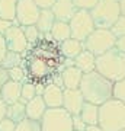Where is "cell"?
I'll return each mask as SVG.
<instances>
[{
  "mask_svg": "<svg viewBox=\"0 0 125 131\" xmlns=\"http://www.w3.org/2000/svg\"><path fill=\"white\" fill-rule=\"evenodd\" d=\"M50 9L52 10V13L55 16V20L67 22V24L77 12V7H76L73 0H55Z\"/></svg>",
  "mask_w": 125,
  "mask_h": 131,
  "instance_id": "7c38bea8",
  "label": "cell"
},
{
  "mask_svg": "<svg viewBox=\"0 0 125 131\" xmlns=\"http://www.w3.org/2000/svg\"><path fill=\"white\" fill-rule=\"evenodd\" d=\"M95 71L115 83L125 77V54L112 48L111 51L96 57Z\"/></svg>",
  "mask_w": 125,
  "mask_h": 131,
  "instance_id": "3957f363",
  "label": "cell"
},
{
  "mask_svg": "<svg viewBox=\"0 0 125 131\" xmlns=\"http://www.w3.org/2000/svg\"><path fill=\"white\" fill-rule=\"evenodd\" d=\"M15 131H42L41 130V122L29 119V118H25L23 121L16 124V130Z\"/></svg>",
  "mask_w": 125,
  "mask_h": 131,
  "instance_id": "484cf974",
  "label": "cell"
},
{
  "mask_svg": "<svg viewBox=\"0 0 125 131\" xmlns=\"http://www.w3.org/2000/svg\"><path fill=\"white\" fill-rule=\"evenodd\" d=\"M97 125L103 131L125 130V105L116 99H109L99 106Z\"/></svg>",
  "mask_w": 125,
  "mask_h": 131,
  "instance_id": "277c9868",
  "label": "cell"
},
{
  "mask_svg": "<svg viewBox=\"0 0 125 131\" xmlns=\"http://www.w3.org/2000/svg\"><path fill=\"white\" fill-rule=\"evenodd\" d=\"M84 105V98L79 89H64L63 95V108L73 117L80 115V111Z\"/></svg>",
  "mask_w": 125,
  "mask_h": 131,
  "instance_id": "8fae6325",
  "label": "cell"
},
{
  "mask_svg": "<svg viewBox=\"0 0 125 131\" xmlns=\"http://www.w3.org/2000/svg\"><path fill=\"white\" fill-rule=\"evenodd\" d=\"M42 131H73V122L64 108H48L41 121Z\"/></svg>",
  "mask_w": 125,
  "mask_h": 131,
  "instance_id": "52a82bcc",
  "label": "cell"
},
{
  "mask_svg": "<svg viewBox=\"0 0 125 131\" xmlns=\"http://www.w3.org/2000/svg\"><path fill=\"white\" fill-rule=\"evenodd\" d=\"M13 25V22H10V20H6V19L0 18V35H3V34L7 31V28L9 26H12Z\"/></svg>",
  "mask_w": 125,
  "mask_h": 131,
  "instance_id": "8d00e7d4",
  "label": "cell"
},
{
  "mask_svg": "<svg viewBox=\"0 0 125 131\" xmlns=\"http://www.w3.org/2000/svg\"><path fill=\"white\" fill-rule=\"evenodd\" d=\"M63 95L64 89L54 83L47 84L42 90V99L45 102L47 108H63Z\"/></svg>",
  "mask_w": 125,
  "mask_h": 131,
  "instance_id": "4fadbf2b",
  "label": "cell"
},
{
  "mask_svg": "<svg viewBox=\"0 0 125 131\" xmlns=\"http://www.w3.org/2000/svg\"><path fill=\"white\" fill-rule=\"evenodd\" d=\"M35 96H37V86L32 83H29V82H23L22 89H20V99L19 101L26 105V102H29Z\"/></svg>",
  "mask_w": 125,
  "mask_h": 131,
  "instance_id": "d4e9b609",
  "label": "cell"
},
{
  "mask_svg": "<svg viewBox=\"0 0 125 131\" xmlns=\"http://www.w3.org/2000/svg\"><path fill=\"white\" fill-rule=\"evenodd\" d=\"M3 38H5L6 47H7V51H13V52H19V54H23L28 48V41L23 35L22 26L13 24L12 26L7 28L5 34H3Z\"/></svg>",
  "mask_w": 125,
  "mask_h": 131,
  "instance_id": "30bf717a",
  "label": "cell"
},
{
  "mask_svg": "<svg viewBox=\"0 0 125 131\" xmlns=\"http://www.w3.org/2000/svg\"><path fill=\"white\" fill-rule=\"evenodd\" d=\"M73 131H74V130H73Z\"/></svg>",
  "mask_w": 125,
  "mask_h": 131,
  "instance_id": "7bdbcfd3",
  "label": "cell"
},
{
  "mask_svg": "<svg viewBox=\"0 0 125 131\" xmlns=\"http://www.w3.org/2000/svg\"><path fill=\"white\" fill-rule=\"evenodd\" d=\"M15 130H16V122H13L7 117H5L2 119V122H0V131H15Z\"/></svg>",
  "mask_w": 125,
  "mask_h": 131,
  "instance_id": "d6a6232c",
  "label": "cell"
},
{
  "mask_svg": "<svg viewBox=\"0 0 125 131\" xmlns=\"http://www.w3.org/2000/svg\"><path fill=\"white\" fill-rule=\"evenodd\" d=\"M33 2H35L41 9H50V7L54 5L55 0H33Z\"/></svg>",
  "mask_w": 125,
  "mask_h": 131,
  "instance_id": "d590c367",
  "label": "cell"
},
{
  "mask_svg": "<svg viewBox=\"0 0 125 131\" xmlns=\"http://www.w3.org/2000/svg\"><path fill=\"white\" fill-rule=\"evenodd\" d=\"M122 131H125V130H122Z\"/></svg>",
  "mask_w": 125,
  "mask_h": 131,
  "instance_id": "b9f144b4",
  "label": "cell"
},
{
  "mask_svg": "<svg viewBox=\"0 0 125 131\" xmlns=\"http://www.w3.org/2000/svg\"><path fill=\"white\" fill-rule=\"evenodd\" d=\"M86 131H103V130H102L99 125H87Z\"/></svg>",
  "mask_w": 125,
  "mask_h": 131,
  "instance_id": "60d3db41",
  "label": "cell"
},
{
  "mask_svg": "<svg viewBox=\"0 0 125 131\" xmlns=\"http://www.w3.org/2000/svg\"><path fill=\"white\" fill-rule=\"evenodd\" d=\"M71 122H73L74 131H86V128H87V125L83 122V119L80 118V115H73L71 117Z\"/></svg>",
  "mask_w": 125,
  "mask_h": 131,
  "instance_id": "1f68e13d",
  "label": "cell"
},
{
  "mask_svg": "<svg viewBox=\"0 0 125 131\" xmlns=\"http://www.w3.org/2000/svg\"><path fill=\"white\" fill-rule=\"evenodd\" d=\"M6 117L12 119L13 122H20L26 118V112H25V103H22L20 101L7 105V111H6Z\"/></svg>",
  "mask_w": 125,
  "mask_h": 131,
  "instance_id": "7402d4cb",
  "label": "cell"
},
{
  "mask_svg": "<svg viewBox=\"0 0 125 131\" xmlns=\"http://www.w3.org/2000/svg\"><path fill=\"white\" fill-rule=\"evenodd\" d=\"M115 50H118L119 52H124V54H125V37L116 38V41H115Z\"/></svg>",
  "mask_w": 125,
  "mask_h": 131,
  "instance_id": "e575fe53",
  "label": "cell"
},
{
  "mask_svg": "<svg viewBox=\"0 0 125 131\" xmlns=\"http://www.w3.org/2000/svg\"><path fill=\"white\" fill-rule=\"evenodd\" d=\"M48 109L42 99L41 95H37L33 99H31L29 102H26L25 105V112H26V118L33 119V121H41L45 111Z\"/></svg>",
  "mask_w": 125,
  "mask_h": 131,
  "instance_id": "9a60e30c",
  "label": "cell"
},
{
  "mask_svg": "<svg viewBox=\"0 0 125 131\" xmlns=\"http://www.w3.org/2000/svg\"><path fill=\"white\" fill-rule=\"evenodd\" d=\"M115 38H119V37H125V16L121 15L119 18L116 19V22L112 25V28L109 29Z\"/></svg>",
  "mask_w": 125,
  "mask_h": 131,
  "instance_id": "f1b7e54d",
  "label": "cell"
},
{
  "mask_svg": "<svg viewBox=\"0 0 125 131\" xmlns=\"http://www.w3.org/2000/svg\"><path fill=\"white\" fill-rule=\"evenodd\" d=\"M6 52H7V47H6L5 38H3V35H0V66H2V61L5 58Z\"/></svg>",
  "mask_w": 125,
  "mask_h": 131,
  "instance_id": "836d02e7",
  "label": "cell"
},
{
  "mask_svg": "<svg viewBox=\"0 0 125 131\" xmlns=\"http://www.w3.org/2000/svg\"><path fill=\"white\" fill-rule=\"evenodd\" d=\"M20 67L25 74V82L44 89L65 69V57L61 52L60 44L48 34L28 45L22 54Z\"/></svg>",
  "mask_w": 125,
  "mask_h": 131,
  "instance_id": "6da1fadb",
  "label": "cell"
},
{
  "mask_svg": "<svg viewBox=\"0 0 125 131\" xmlns=\"http://www.w3.org/2000/svg\"><path fill=\"white\" fill-rule=\"evenodd\" d=\"M80 118L83 119L86 125H97V122H99V106L84 102L83 108L80 111Z\"/></svg>",
  "mask_w": 125,
  "mask_h": 131,
  "instance_id": "ffe728a7",
  "label": "cell"
},
{
  "mask_svg": "<svg viewBox=\"0 0 125 131\" xmlns=\"http://www.w3.org/2000/svg\"><path fill=\"white\" fill-rule=\"evenodd\" d=\"M118 3H119L121 15H122V16H125V0H118Z\"/></svg>",
  "mask_w": 125,
  "mask_h": 131,
  "instance_id": "ab89813d",
  "label": "cell"
},
{
  "mask_svg": "<svg viewBox=\"0 0 125 131\" xmlns=\"http://www.w3.org/2000/svg\"><path fill=\"white\" fill-rule=\"evenodd\" d=\"M39 13H41V7L33 0H18L15 24L19 25V26L35 25Z\"/></svg>",
  "mask_w": 125,
  "mask_h": 131,
  "instance_id": "9c48e42d",
  "label": "cell"
},
{
  "mask_svg": "<svg viewBox=\"0 0 125 131\" xmlns=\"http://www.w3.org/2000/svg\"><path fill=\"white\" fill-rule=\"evenodd\" d=\"M115 35L109 29H95L83 42L84 50L92 52L95 57H99L105 52L115 48Z\"/></svg>",
  "mask_w": 125,
  "mask_h": 131,
  "instance_id": "8992f818",
  "label": "cell"
},
{
  "mask_svg": "<svg viewBox=\"0 0 125 131\" xmlns=\"http://www.w3.org/2000/svg\"><path fill=\"white\" fill-rule=\"evenodd\" d=\"M60 77H61V83H63V89H79L83 73L77 67L69 66L61 71Z\"/></svg>",
  "mask_w": 125,
  "mask_h": 131,
  "instance_id": "5bb4252c",
  "label": "cell"
},
{
  "mask_svg": "<svg viewBox=\"0 0 125 131\" xmlns=\"http://www.w3.org/2000/svg\"><path fill=\"white\" fill-rule=\"evenodd\" d=\"M55 22V16L52 13L51 9H41V13L38 16V20L35 26L38 28V31L41 32V35H48L51 32L52 25Z\"/></svg>",
  "mask_w": 125,
  "mask_h": 131,
  "instance_id": "d6986e66",
  "label": "cell"
},
{
  "mask_svg": "<svg viewBox=\"0 0 125 131\" xmlns=\"http://www.w3.org/2000/svg\"><path fill=\"white\" fill-rule=\"evenodd\" d=\"M95 63H96V57L92 52H89L87 50H83L79 56L73 60L74 67H77L82 73H90L95 71Z\"/></svg>",
  "mask_w": 125,
  "mask_h": 131,
  "instance_id": "e0dca14e",
  "label": "cell"
},
{
  "mask_svg": "<svg viewBox=\"0 0 125 131\" xmlns=\"http://www.w3.org/2000/svg\"><path fill=\"white\" fill-rule=\"evenodd\" d=\"M112 98L119 101L125 105V77L122 80H118L113 83V90H112Z\"/></svg>",
  "mask_w": 125,
  "mask_h": 131,
  "instance_id": "4316f807",
  "label": "cell"
},
{
  "mask_svg": "<svg viewBox=\"0 0 125 131\" xmlns=\"http://www.w3.org/2000/svg\"><path fill=\"white\" fill-rule=\"evenodd\" d=\"M60 48H61L63 56H64L67 60H74V58L84 50V45H83L82 41H77V39H74V38H69V39H65L64 42H61Z\"/></svg>",
  "mask_w": 125,
  "mask_h": 131,
  "instance_id": "ac0fdd59",
  "label": "cell"
},
{
  "mask_svg": "<svg viewBox=\"0 0 125 131\" xmlns=\"http://www.w3.org/2000/svg\"><path fill=\"white\" fill-rule=\"evenodd\" d=\"M20 89H22V83L13 82V80H7L0 92V99L6 103V105H12V103L18 102L20 99Z\"/></svg>",
  "mask_w": 125,
  "mask_h": 131,
  "instance_id": "2e32d148",
  "label": "cell"
},
{
  "mask_svg": "<svg viewBox=\"0 0 125 131\" xmlns=\"http://www.w3.org/2000/svg\"><path fill=\"white\" fill-rule=\"evenodd\" d=\"M7 74H9V80H13V82H19V83H23L25 82V74H23L22 67H13L7 70Z\"/></svg>",
  "mask_w": 125,
  "mask_h": 131,
  "instance_id": "f546056e",
  "label": "cell"
},
{
  "mask_svg": "<svg viewBox=\"0 0 125 131\" xmlns=\"http://www.w3.org/2000/svg\"><path fill=\"white\" fill-rule=\"evenodd\" d=\"M18 0H0V18L15 24Z\"/></svg>",
  "mask_w": 125,
  "mask_h": 131,
  "instance_id": "603a6c76",
  "label": "cell"
},
{
  "mask_svg": "<svg viewBox=\"0 0 125 131\" xmlns=\"http://www.w3.org/2000/svg\"><path fill=\"white\" fill-rule=\"evenodd\" d=\"M9 80V74H7V70H5L3 67H0V92H2V88L3 84Z\"/></svg>",
  "mask_w": 125,
  "mask_h": 131,
  "instance_id": "74e56055",
  "label": "cell"
},
{
  "mask_svg": "<svg viewBox=\"0 0 125 131\" xmlns=\"http://www.w3.org/2000/svg\"><path fill=\"white\" fill-rule=\"evenodd\" d=\"M74 5L77 9H84V10H90L93 6L96 5L99 0H73Z\"/></svg>",
  "mask_w": 125,
  "mask_h": 131,
  "instance_id": "4dcf8cb0",
  "label": "cell"
},
{
  "mask_svg": "<svg viewBox=\"0 0 125 131\" xmlns=\"http://www.w3.org/2000/svg\"><path fill=\"white\" fill-rule=\"evenodd\" d=\"M6 111H7V105L0 99V122H2V119L6 117Z\"/></svg>",
  "mask_w": 125,
  "mask_h": 131,
  "instance_id": "f35d334b",
  "label": "cell"
},
{
  "mask_svg": "<svg viewBox=\"0 0 125 131\" xmlns=\"http://www.w3.org/2000/svg\"><path fill=\"white\" fill-rule=\"evenodd\" d=\"M22 31H23V35L26 38L28 44H33L35 41H38L39 38L42 37L41 32L38 31V28L35 25H29V26H22Z\"/></svg>",
  "mask_w": 125,
  "mask_h": 131,
  "instance_id": "83f0119b",
  "label": "cell"
},
{
  "mask_svg": "<svg viewBox=\"0 0 125 131\" xmlns=\"http://www.w3.org/2000/svg\"><path fill=\"white\" fill-rule=\"evenodd\" d=\"M69 26L70 32H71V38L82 42L86 41V38L96 29L95 24H93V19L90 16V12L84 9H77L74 16L70 19Z\"/></svg>",
  "mask_w": 125,
  "mask_h": 131,
  "instance_id": "ba28073f",
  "label": "cell"
},
{
  "mask_svg": "<svg viewBox=\"0 0 125 131\" xmlns=\"http://www.w3.org/2000/svg\"><path fill=\"white\" fill-rule=\"evenodd\" d=\"M79 90L83 95L84 102L100 106L106 101L112 99L113 83L111 80H108L106 77L100 76L97 71H90V73L83 74Z\"/></svg>",
  "mask_w": 125,
  "mask_h": 131,
  "instance_id": "7a4b0ae2",
  "label": "cell"
},
{
  "mask_svg": "<svg viewBox=\"0 0 125 131\" xmlns=\"http://www.w3.org/2000/svg\"><path fill=\"white\" fill-rule=\"evenodd\" d=\"M20 63H22V54L13 52V51H7L5 58H3V61H2V66L0 67H3L5 70H10L13 67H19Z\"/></svg>",
  "mask_w": 125,
  "mask_h": 131,
  "instance_id": "cb8c5ba5",
  "label": "cell"
},
{
  "mask_svg": "<svg viewBox=\"0 0 125 131\" xmlns=\"http://www.w3.org/2000/svg\"><path fill=\"white\" fill-rule=\"evenodd\" d=\"M50 37H51L55 42H58V44H61V42H64L65 39L71 38V32H70L69 24H67V22H61V20H55L54 25H52V28H51Z\"/></svg>",
  "mask_w": 125,
  "mask_h": 131,
  "instance_id": "44dd1931",
  "label": "cell"
},
{
  "mask_svg": "<svg viewBox=\"0 0 125 131\" xmlns=\"http://www.w3.org/2000/svg\"><path fill=\"white\" fill-rule=\"evenodd\" d=\"M89 12L96 29H111L121 16L118 0H99Z\"/></svg>",
  "mask_w": 125,
  "mask_h": 131,
  "instance_id": "5b68a950",
  "label": "cell"
}]
</instances>
